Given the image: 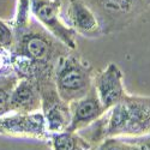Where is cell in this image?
I'll use <instances>...</instances> for the list:
<instances>
[{"mask_svg":"<svg viewBox=\"0 0 150 150\" xmlns=\"http://www.w3.org/2000/svg\"><path fill=\"white\" fill-rule=\"evenodd\" d=\"M93 66L81 55L64 53L59 57L54 67V84L59 98L71 103L82 98L93 88Z\"/></svg>","mask_w":150,"mask_h":150,"instance_id":"obj_2","label":"cell"},{"mask_svg":"<svg viewBox=\"0 0 150 150\" xmlns=\"http://www.w3.org/2000/svg\"><path fill=\"white\" fill-rule=\"evenodd\" d=\"M94 150H146L143 145L133 142L131 138L108 137L105 138Z\"/></svg>","mask_w":150,"mask_h":150,"instance_id":"obj_12","label":"cell"},{"mask_svg":"<svg viewBox=\"0 0 150 150\" xmlns=\"http://www.w3.org/2000/svg\"><path fill=\"white\" fill-rule=\"evenodd\" d=\"M93 86L106 112L113 108L126 94L122 71L115 64H109L102 71L95 73Z\"/></svg>","mask_w":150,"mask_h":150,"instance_id":"obj_6","label":"cell"},{"mask_svg":"<svg viewBox=\"0 0 150 150\" xmlns=\"http://www.w3.org/2000/svg\"><path fill=\"white\" fill-rule=\"evenodd\" d=\"M88 134L82 136L95 149L105 138H141L150 134V96L129 95L91 124Z\"/></svg>","mask_w":150,"mask_h":150,"instance_id":"obj_1","label":"cell"},{"mask_svg":"<svg viewBox=\"0 0 150 150\" xmlns=\"http://www.w3.org/2000/svg\"><path fill=\"white\" fill-rule=\"evenodd\" d=\"M96 15L105 34L120 31L150 7V0H83Z\"/></svg>","mask_w":150,"mask_h":150,"instance_id":"obj_3","label":"cell"},{"mask_svg":"<svg viewBox=\"0 0 150 150\" xmlns=\"http://www.w3.org/2000/svg\"><path fill=\"white\" fill-rule=\"evenodd\" d=\"M69 107L71 121L66 131L70 132H79L85 130L106 113L94 86L85 96L69 103Z\"/></svg>","mask_w":150,"mask_h":150,"instance_id":"obj_7","label":"cell"},{"mask_svg":"<svg viewBox=\"0 0 150 150\" xmlns=\"http://www.w3.org/2000/svg\"><path fill=\"white\" fill-rule=\"evenodd\" d=\"M30 11L34 17L54 39L66 48H77L76 34L61 19V0H30Z\"/></svg>","mask_w":150,"mask_h":150,"instance_id":"obj_4","label":"cell"},{"mask_svg":"<svg viewBox=\"0 0 150 150\" xmlns=\"http://www.w3.org/2000/svg\"><path fill=\"white\" fill-rule=\"evenodd\" d=\"M0 134L21 137V138H34L47 142L51 136L47 130L42 110L29 114L13 113L0 117Z\"/></svg>","mask_w":150,"mask_h":150,"instance_id":"obj_5","label":"cell"},{"mask_svg":"<svg viewBox=\"0 0 150 150\" xmlns=\"http://www.w3.org/2000/svg\"><path fill=\"white\" fill-rule=\"evenodd\" d=\"M15 41V35H13V29L10 25L0 19V48L4 49H11L13 46Z\"/></svg>","mask_w":150,"mask_h":150,"instance_id":"obj_15","label":"cell"},{"mask_svg":"<svg viewBox=\"0 0 150 150\" xmlns=\"http://www.w3.org/2000/svg\"><path fill=\"white\" fill-rule=\"evenodd\" d=\"M89 150H94V149H89Z\"/></svg>","mask_w":150,"mask_h":150,"instance_id":"obj_18","label":"cell"},{"mask_svg":"<svg viewBox=\"0 0 150 150\" xmlns=\"http://www.w3.org/2000/svg\"><path fill=\"white\" fill-rule=\"evenodd\" d=\"M18 77L16 73L0 76V117H4L8 113V101L12 89L18 82Z\"/></svg>","mask_w":150,"mask_h":150,"instance_id":"obj_13","label":"cell"},{"mask_svg":"<svg viewBox=\"0 0 150 150\" xmlns=\"http://www.w3.org/2000/svg\"><path fill=\"white\" fill-rule=\"evenodd\" d=\"M65 21L74 34L84 37H98L103 35L96 15L83 0H69Z\"/></svg>","mask_w":150,"mask_h":150,"instance_id":"obj_8","label":"cell"},{"mask_svg":"<svg viewBox=\"0 0 150 150\" xmlns=\"http://www.w3.org/2000/svg\"><path fill=\"white\" fill-rule=\"evenodd\" d=\"M8 110L19 114H29L42 110L40 91L31 82L27 79H19L17 82L10 95Z\"/></svg>","mask_w":150,"mask_h":150,"instance_id":"obj_9","label":"cell"},{"mask_svg":"<svg viewBox=\"0 0 150 150\" xmlns=\"http://www.w3.org/2000/svg\"><path fill=\"white\" fill-rule=\"evenodd\" d=\"M52 150H89L94 149L91 144L78 132L64 131L51 133L48 139Z\"/></svg>","mask_w":150,"mask_h":150,"instance_id":"obj_11","label":"cell"},{"mask_svg":"<svg viewBox=\"0 0 150 150\" xmlns=\"http://www.w3.org/2000/svg\"><path fill=\"white\" fill-rule=\"evenodd\" d=\"M131 139L136 143L143 145L146 150H150V134L145 136V137H141V138H131Z\"/></svg>","mask_w":150,"mask_h":150,"instance_id":"obj_17","label":"cell"},{"mask_svg":"<svg viewBox=\"0 0 150 150\" xmlns=\"http://www.w3.org/2000/svg\"><path fill=\"white\" fill-rule=\"evenodd\" d=\"M15 73L11 65V53L8 49L0 48V76Z\"/></svg>","mask_w":150,"mask_h":150,"instance_id":"obj_16","label":"cell"},{"mask_svg":"<svg viewBox=\"0 0 150 150\" xmlns=\"http://www.w3.org/2000/svg\"><path fill=\"white\" fill-rule=\"evenodd\" d=\"M42 113L45 115L46 126L49 133H59L67 130L71 121L70 107L67 103L60 100V101L43 108Z\"/></svg>","mask_w":150,"mask_h":150,"instance_id":"obj_10","label":"cell"},{"mask_svg":"<svg viewBox=\"0 0 150 150\" xmlns=\"http://www.w3.org/2000/svg\"><path fill=\"white\" fill-rule=\"evenodd\" d=\"M29 11H30V0H19L18 11L15 21L13 30H21L29 24Z\"/></svg>","mask_w":150,"mask_h":150,"instance_id":"obj_14","label":"cell"}]
</instances>
